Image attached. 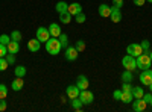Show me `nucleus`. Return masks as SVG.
Wrapping results in <instances>:
<instances>
[{"mask_svg": "<svg viewBox=\"0 0 152 112\" xmlns=\"http://www.w3.org/2000/svg\"><path fill=\"white\" fill-rule=\"evenodd\" d=\"M64 56L67 61H76L79 56V52L76 50V47H66V52H64Z\"/></svg>", "mask_w": 152, "mask_h": 112, "instance_id": "nucleus-9", "label": "nucleus"}, {"mask_svg": "<svg viewBox=\"0 0 152 112\" xmlns=\"http://www.w3.org/2000/svg\"><path fill=\"white\" fill-rule=\"evenodd\" d=\"M151 106H152V103H151Z\"/></svg>", "mask_w": 152, "mask_h": 112, "instance_id": "nucleus-45", "label": "nucleus"}, {"mask_svg": "<svg viewBox=\"0 0 152 112\" xmlns=\"http://www.w3.org/2000/svg\"><path fill=\"white\" fill-rule=\"evenodd\" d=\"M8 67H9L8 61H6L5 58H0V71H5V70H8Z\"/></svg>", "mask_w": 152, "mask_h": 112, "instance_id": "nucleus-33", "label": "nucleus"}, {"mask_svg": "<svg viewBox=\"0 0 152 112\" xmlns=\"http://www.w3.org/2000/svg\"><path fill=\"white\" fill-rule=\"evenodd\" d=\"M135 59H137V68H140V70H148L152 65V61L149 58V53H142L140 56H137Z\"/></svg>", "mask_w": 152, "mask_h": 112, "instance_id": "nucleus-2", "label": "nucleus"}, {"mask_svg": "<svg viewBox=\"0 0 152 112\" xmlns=\"http://www.w3.org/2000/svg\"><path fill=\"white\" fill-rule=\"evenodd\" d=\"M11 40L20 43V41H21V32H20V30H12V32H11Z\"/></svg>", "mask_w": 152, "mask_h": 112, "instance_id": "nucleus-27", "label": "nucleus"}, {"mask_svg": "<svg viewBox=\"0 0 152 112\" xmlns=\"http://www.w3.org/2000/svg\"><path fill=\"white\" fill-rule=\"evenodd\" d=\"M79 100L82 102V105H91V103L94 102V94H93L91 91H88V88H87V90H81V92H79Z\"/></svg>", "mask_w": 152, "mask_h": 112, "instance_id": "nucleus-4", "label": "nucleus"}, {"mask_svg": "<svg viewBox=\"0 0 152 112\" xmlns=\"http://www.w3.org/2000/svg\"><path fill=\"white\" fill-rule=\"evenodd\" d=\"M79 92H81V90L76 85H69L67 88H66V94H67V97L70 98V100H73V98H76V97H79Z\"/></svg>", "mask_w": 152, "mask_h": 112, "instance_id": "nucleus-10", "label": "nucleus"}, {"mask_svg": "<svg viewBox=\"0 0 152 112\" xmlns=\"http://www.w3.org/2000/svg\"><path fill=\"white\" fill-rule=\"evenodd\" d=\"M11 41V35H6V33H3V35H0V44H5V46H8V43Z\"/></svg>", "mask_w": 152, "mask_h": 112, "instance_id": "nucleus-32", "label": "nucleus"}, {"mask_svg": "<svg viewBox=\"0 0 152 112\" xmlns=\"http://www.w3.org/2000/svg\"><path fill=\"white\" fill-rule=\"evenodd\" d=\"M82 102L79 100V97H76V98H73V100H72V108L73 109H76V111H81L82 109Z\"/></svg>", "mask_w": 152, "mask_h": 112, "instance_id": "nucleus-25", "label": "nucleus"}, {"mask_svg": "<svg viewBox=\"0 0 152 112\" xmlns=\"http://www.w3.org/2000/svg\"><path fill=\"white\" fill-rule=\"evenodd\" d=\"M5 59L8 61L9 65H14V64H15V55H14V53H8V55L5 56Z\"/></svg>", "mask_w": 152, "mask_h": 112, "instance_id": "nucleus-31", "label": "nucleus"}, {"mask_svg": "<svg viewBox=\"0 0 152 112\" xmlns=\"http://www.w3.org/2000/svg\"><path fill=\"white\" fill-rule=\"evenodd\" d=\"M146 108H148V103L143 100V98H134L132 100V111L143 112V111H146Z\"/></svg>", "mask_w": 152, "mask_h": 112, "instance_id": "nucleus-8", "label": "nucleus"}, {"mask_svg": "<svg viewBox=\"0 0 152 112\" xmlns=\"http://www.w3.org/2000/svg\"><path fill=\"white\" fill-rule=\"evenodd\" d=\"M72 15L69 14V12H62V14H59V21L62 23V24H69L70 21H72Z\"/></svg>", "mask_w": 152, "mask_h": 112, "instance_id": "nucleus-23", "label": "nucleus"}, {"mask_svg": "<svg viewBox=\"0 0 152 112\" xmlns=\"http://www.w3.org/2000/svg\"><path fill=\"white\" fill-rule=\"evenodd\" d=\"M143 100H145L148 105H151V103H152V92H151V91L143 94Z\"/></svg>", "mask_w": 152, "mask_h": 112, "instance_id": "nucleus-35", "label": "nucleus"}, {"mask_svg": "<svg viewBox=\"0 0 152 112\" xmlns=\"http://www.w3.org/2000/svg\"><path fill=\"white\" fill-rule=\"evenodd\" d=\"M67 12H69V14H70L72 17H75V15H78L79 12H82V6H81L78 2H75V3H69Z\"/></svg>", "mask_w": 152, "mask_h": 112, "instance_id": "nucleus-12", "label": "nucleus"}, {"mask_svg": "<svg viewBox=\"0 0 152 112\" xmlns=\"http://www.w3.org/2000/svg\"><path fill=\"white\" fill-rule=\"evenodd\" d=\"M132 79H134V76H132V71H129V70H125V71L122 73V82H132Z\"/></svg>", "mask_w": 152, "mask_h": 112, "instance_id": "nucleus-24", "label": "nucleus"}, {"mask_svg": "<svg viewBox=\"0 0 152 112\" xmlns=\"http://www.w3.org/2000/svg\"><path fill=\"white\" fill-rule=\"evenodd\" d=\"M99 15L100 17H104V18H110V14H111V6L107 5V3H102V5H99Z\"/></svg>", "mask_w": 152, "mask_h": 112, "instance_id": "nucleus-15", "label": "nucleus"}, {"mask_svg": "<svg viewBox=\"0 0 152 112\" xmlns=\"http://www.w3.org/2000/svg\"><path fill=\"white\" fill-rule=\"evenodd\" d=\"M76 50H78V52H84L85 50V41L84 40H79V41H76Z\"/></svg>", "mask_w": 152, "mask_h": 112, "instance_id": "nucleus-29", "label": "nucleus"}, {"mask_svg": "<svg viewBox=\"0 0 152 112\" xmlns=\"http://www.w3.org/2000/svg\"><path fill=\"white\" fill-rule=\"evenodd\" d=\"M140 46H142V48H143V53H149V41L148 40H143L142 43H140Z\"/></svg>", "mask_w": 152, "mask_h": 112, "instance_id": "nucleus-34", "label": "nucleus"}, {"mask_svg": "<svg viewBox=\"0 0 152 112\" xmlns=\"http://www.w3.org/2000/svg\"><path fill=\"white\" fill-rule=\"evenodd\" d=\"M75 20H76V23H79V24H82V23H85L87 17H85V14H84V12H79L78 15H75Z\"/></svg>", "mask_w": 152, "mask_h": 112, "instance_id": "nucleus-28", "label": "nucleus"}, {"mask_svg": "<svg viewBox=\"0 0 152 112\" xmlns=\"http://www.w3.org/2000/svg\"><path fill=\"white\" fill-rule=\"evenodd\" d=\"M49 38H50V32H49L47 27L40 26V27L37 29V40L40 41V43H46Z\"/></svg>", "mask_w": 152, "mask_h": 112, "instance_id": "nucleus-5", "label": "nucleus"}, {"mask_svg": "<svg viewBox=\"0 0 152 112\" xmlns=\"http://www.w3.org/2000/svg\"><path fill=\"white\" fill-rule=\"evenodd\" d=\"M8 55V47L5 44H0V58H5Z\"/></svg>", "mask_w": 152, "mask_h": 112, "instance_id": "nucleus-36", "label": "nucleus"}, {"mask_svg": "<svg viewBox=\"0 0 152 112\" xmlns=\"http://www.w3.org/2000/svg\"><path fill=\"white\" fill-rule=\"evenodd\" d=\"M28 48H29V52L35 53V52H40V48H41V43L38 41L37 38H32L28 41Z\"/></svg>", "mask_w": 152, "mask_h": 112, "instance_id": "nucleus-13", "label": "nucleus"}, {"mask_svg": "<svg viewBox=\"0 0 152 112\" xmlns=\"http://www.w3.org/2000/svg\"><path fill=\"white\" fill-rule=\"evenodd\" d=\"M120 95H122V90H117V91L113 92V97L116 98V100H120Z\"/></svg>", "mask_w": 152, "mask_h": 112, "instance_id": "nucleus-40", "label": "nucleus"}, {"mask_svg": "<svg viewBox=\"0 0 152 112\" xmlns=\"http://www.w3.org/2000/svg\"><path fill=\"white\" fill-rule=\"evenodd\" d=\"M47 29H49V32H50V36H55V38H58V36L62 33L61 26H59L58 23H50V26H49Z\"/></svg>", "mask_w": 152, "mask_h": 112, "instance_id": "nucleus-14", "label": "nucleus"}, {"mask_svg": "<svg viewBox=\"0 0 152 112\" xmlns=\"http://www.w3.org/2000/svg\"><path fill=\"white\" fill-rule=\"evenodd\" d=\"M14 73H15V77H24V76H26V73H28V70H26L24 65H17Z\"/></svg>", "mask_w": 152, "mask_h": 112, "instance_id": "nucleus-22", "label": "nucleus"}, {"mask_svg": "<svg viewBox=\"0 0 152 112\" xmlns=\"http://www.w3.org/2000/svg\"><path fill=\"white\" fill-rule=\"evenodd\" d=\"M122 91H132V85H131V82H123V85H122Z\"/></svg>", "mask_w": 152, "mask_h": 112, "instance_id": "nucleus-37", "label": "nucleus"}, {"mask_svg": "<svg viewBox=\"0 0 152 112\" xmlns=\"http://www.w3.org/2000/svg\"><path fill=\"white\" fill-rule=\"evenodd\" d=\"M132 3H134L135 6H143V5L146 3V0H132Z\"/></svg>", "mask_w": 152, "mask_h": 112, "instance_id": "nucleus-41", "label": "nucleus"}, {"mask_svg": "<svg viewBox=\"0 0 152 112\" xmlns=\"http://www.w3.org/2000/svg\"><path fill=\"white\" fill-rule=\"evenodd\" d=\"M146 2H149V3H152V0H146Z\"/></svg>", "mask_w": 152, "mask_h": 112, "instance_id": "nucleus-44", "label": "nucleus"}, {"mask_svg": "<svg viewBox=\"0 0 152 112\" xmlns=\"http://www.w3.org/2000/svg\"><path fill=\"white\" fill-rule=\"evenodd\" d=\"M149 58H151V61H152V52H149Z\"/></svg>", "mask_w": 152, "mask_h": 112, "instance_id": "nucleus-43", "label": "nucleus"}, {"mask_svg": "<svg viewBox=\"0 0 152 112\" xmlns=\"http://www.w3.org/2000/svg\"><path fill=\"white\" fill-rule=\"evenodd\" d=\"M6 108H8V103L5 102V98H0V112L6 111Z\"/></svg>", "mask_w": 152, "mask_h": 112, "instance_id": "nucleus-38", "label": "nucleus"}, {"mask_svg": "<svg viewBox=\"0 0 152 112\" xmlns=\"http://www.w3.org/2000/svg\"><path fill=\"white\" fill-rule=\"evenodd\" d=\"M110 20L113 23H120L122 21V12L119 8L116 6H111V14H110Z\"/></svg>", "mask_w": 152, "mask_h": 112, "instance_id": "nucleus-11", "label": "nucleus"}, {"mask_svg": "<svg viewBox=\"0 0 152 112\" xmlns=\"http://www.w3.org/2000/svg\"><path fill=\"white\" fill-rule=\"evenodd\" d=\"M122 65H123L125 70L134 71V70H137V59H135L134 56H131V55H126V56H123V59H122Z\"/></svg>", "mask_w": 152, "mask_h": 112, "instance_id": "nucleus-3", "label": "nucleus"}, {"mask_svg": "<svg viewBox=\"0 0 152 112\" xmlns=\"http://www.w3.org/2000/svg\"><path fill=\"white\" fill-rule=\"evenodd\" d=\"M67 8H69V3H67V2H64V0H61V2H58V3L55 5V9H56L58 14L67 12Z\"/></svg>", "mask_w": 152, "mask_h": 112, "instance_id": "nucleus-20", "label": "nucleus"}, {"mask_svg": "<svg viewBox=\"0 0 152 112\" xmlns=\"http://www.w3.org/2000/svg\"><path fill=\"white\" fill-rule=\"evenodd\" d=\"M44 44H46V52H47V53H50L52 56H56V55L61 52V48H62V46H61L59 40H58V38H55V36H50V38H49Z\"/></svg>", "mask_w": 152, "mask_h": 112, "instance_id": "nucleus-1", "label": "nucleus"}, {"mask_svg": "<svg viewBox=\"0 0 152 112\" xmlns=\"http://www.w3.org/2000/svg\"><path fill=\"white\" fill-rule=\"evenodd\" d=\"M58 40H59V43H61L62 47H69V36H67L66 33H61V35L58 36Z\"/></svg>", "mask_w": 152, "mask_h": 112, "instance_id": "nucleus-26", "label": "nucleus"}, {"mask_svg": "<svg viewBox=\"0 0 152 112\" xmlns=\"http://www.w3.org/2000/svg\"><path fill=\"white\" fill-rule=\"evenodd\" d=\"M132 95L134 98H143V94H145V90L142 88V86H132Z\"/></svg>", "mask_w": 152, "mask_h": 112, "instance_id": "nucleus-21", "label": "nucleus"}, {"mask_svg": "<svg viewBox=\"0 0 152 112\" xmlns=\"http://www.w3.org/2000/svg\"><path fill=\"white\" fill-rule=\"evenodd\" d=\"M88 85H90V82H88V77H85L84 74H81V76L78 77V80H76V86H78L79 90H87Z\"/></svg>", "mask_w": 152, "mask_h": 112, "instance_id": "nucleus-16", "label": "nucleus"}, {"mask_svg": "<svg viewBox=\"0 0 152 112\" xmlns=\"http://www.w3.org/2000/svg\"><path fill=\"white\" fill-rule=\"evenodd\" d=\"M140 82H142V85H146V86H149L151 83H152V70L151 68H148V70H142V74H140Z\"/></svg>", "mask_w": 152, "mask_h": 112, "instance_id": "nucleus-6", "label": "nucleus"}, {"mask_svg": "<svg viewBox=\"0 0 152 112\" xmlns=\"http://www.w3.org/2000/svg\"><path fill=\"white\" fill-rule=\"evenodd\" d=\"M126 53L134 56V58H137V56H140L143 53V48H142L140 44H129L128 47H126Z\"/></svg>", "mask_w": 152, "mask_h": 112, "instance_id": "nucleus-7", "label": "nucleus"}, {"mask_svg": "<svg viewBox=\"0 0 152 112\" xmlns=\"http://www.w3.org/2000/svg\"><path fill=\"white\" fill-rule=\"evenodd\" d=\"M134 100V95L131 91H122V95H120V102H123L125 105L126 103H132Z\"/></svg>", "mask_w": 152, "mask_h": 112, "instance_id": "nucleus-19", "label": "nucleus"}, {"mask_svg": "<svg viewBox=\"0 0 152 112\" xmlns=\"http://www.w3.org/2000/svg\"><path fill=\"white\" fill-rule=\"evenodd\" d=\"M6 95H8V88H6V85L0 83V98H6Z\"/></svg>", "mask_w": 152, "mask_h": 112, "instance_id": "nucleus-30", "label": "nucleus"}, {"mask_svg": "<svg viewBox=\"0 0 152 112\" xmlns=\"http://www.w3.org/2000/svg\"><path fill=\"white\" fill-rule=\"evenodd\" d=\"M6 47H8V53H14V55H17V53L20 52V43H18V41H12V40H11V41L8 43Z\"/></svg>", "mask_w": 152, "mask_h": 112, "instance_id": "nucleus-17", "label": "nucleus"}, {"mask_svg": "<svg viewBox=\"0 0 152 112\" xmlns=\"http://www.w3.org/2000/svg\"><path fill=\"white\" fill-rule=\"evenodd\" d=\"M23 85H24L23 77H15L14 80H12V83H11V88L14 90V91H21L23 90Z\"/></svg>", "mask_w": 152, "mask_h": 112, "instance_id": "nucleus-18", "label": "nucleus"}, {"mask_svg": "<svg viewBox=\"0 0 152 112\" xmlns=\"http://www.w3.org/2000/svg\"><path fill=\"white\" fill-rule=\"evenodd\" d=\"M113 6H116V8H122L123 6V0H113Z\"/></svg>", "mask_w": 152, "mask_h": 112, "instance_id": "nucleus-39", "label": "nucleus"}, {"mask_svg": "<svg viewBox=\"0 0 152 112\" xmlns=\"http://www.w3.org/2000/svg\"><path fill=\"white\" fill-rule=\"evenodd\" d=\"M149 91H151V92H152V83H151V85H149Z\"/></svg>", "mask_w": 152, "mask_h": 112, "instance_id": "nucleus-42", "label": "nucleus"}]
</instances>
